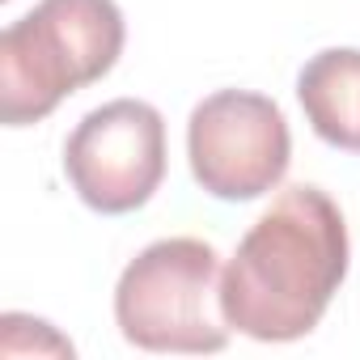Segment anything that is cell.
Masks as SVG:
<instances>
[{"mask_svg": "<svg viewBox=\"0 0 360 360\" xmlns=\"http://www.w3.org/2000/svg\"><path fill=\"white\" fill-rule=\"evenodd\" d=\"M352 267L347 221L339 204L314 187H284L246 229L221 271L225 322L259 343L305 339Z\"/></svg>", "mask_w": 360, "mask_h": 360, "instance_id": "cell-1", "label": "cell"}, {"mask_svg": "<svg viewBox=\"0 0 360 360\" xmlns=\"http://www.w3.org/2000/svg\"><path fill=\"white\" fill-rule=\"evenodd\" d=\"M127 43L115 0H39L0 34V119L43 123L64 98L102 81Z\"/></svg>", "mask_w": 360, "mask_h": 360, "instance_id": "cell-2", "label": "cell"}, {"mask_svg": "<svg viewBox=\"0 0 360 360\" xmlns=\"http://www.w3.org/2000/svg\"><path fill=\"white\" fill-rule=\"evenodd\" d=\"M115 326L140 352H221V255L204 238H161L144 246L115 284Z\"/></svg>", "mask_w": 360, "mask_h": 360, "instance_id": "cell-3", "label": "cell"}, {"mask_svg": "<svg viewBox=\"0 0 360 360\" xmlns=\"http://www.w3.org/2000/svg\"><path fill=\"white\" fill-rule=\"evenodd\" d=\"M187 161L212 200H263L284 183L292 161L288 119L267 94L217 89L187 119Z\"/></svg>", "mask_w": 360, "mask_h": 360, "instance_id": "cell-4", "label": "cell"}, {"mask_svg": "<svg viewBox=\"0 0 360 360\" xmlns=\"http://www.w3.org/2000/svg\"><path fill=\"white\" fill-rule=\"evenodd\" d=\"M64 178L102 217L144 208L165 178V119L153 102L115 98L94 106L64 140Z\"/></svg>", "mask_w": 360, "mask_h": 360, "instance_id": "cell-5", "label": "cell"}, {"mask_svg": "<svg viewBox=\"0 0 360 360\" xmlns=\"http://www.w3.org/2000/svg\"><path fill=\"white\" fill-rule=\"evenodd\" d=\"M297 102L318 140L360 153V47H326L297 72Z\"/></svg>", "mask_w": 360, "mask_h": 360, "instance_id": "cell-6", "label": "cell"}, {"mask_svg": "<svg viewBox=\"0 0 360 360\" xmlns=\"http://www.w3.org/2000/svg\"><path fill=\"white\" fill-rule=\"evenodd\" d=\"M77 356L72 339H64L51 322L30 314H5L0 318V356Z\"/></svg>", "mask_w": 360, "mask_h": 360, "instance_id": "cell-7", "label": "cell"}]
</instances>
